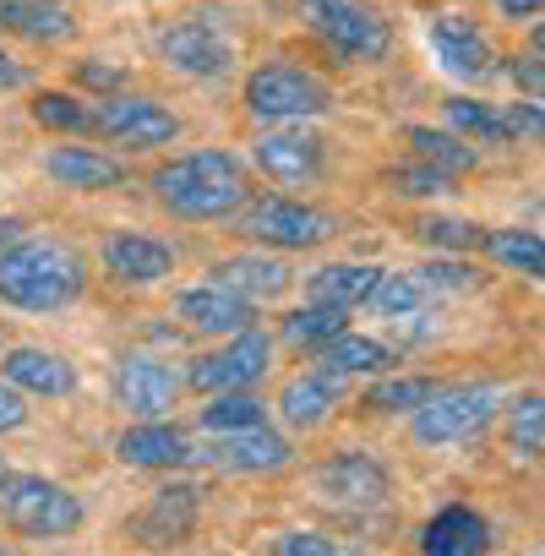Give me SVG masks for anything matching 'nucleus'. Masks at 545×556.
<instances>
[{
	"label": "nucleus",
	"mask_w": 545,
	"mask_h": 556,
	"mask_svg": "<svg viewBox=\"0 0 545 556\" xmlns=\"http://www.w3.org/2000/svg\"><path fill=\"white\" fill-rule=\"evenodd\" d=\"M83 285H88V267L66 240L34 235L0 251V301L17 312H61L83 295Z\"/></svg>",
	"instance_id": "nucleus-1"
},
{
	"label": "nucleus",
	"mask_w": 545,
	"mask_h": 556,
	"mask_svg": "<svg viewBox=\"0 0 545 556\" xmlns=\"http://www.w3.org/2000/svg\"><path fill=\"white\" fill-rule=\"evenodd\" d=\"M153 191L159 202L175 213V218H229L251 202V180L240 169L235 153L224 148H202V153H180L169 159L159 175H153Z\"/></svg>",
	"instance_id": "nucleus-2"
},
{
	"label": "nucleus",
	"mask_w": 545,
	"mask_h": 556,
	"mask_svg": "<svg viewBox=\"0 0 545 556\" xmlns=\"http://www.w3.org/2000/svg\"><path fill=\"white\" fill-rule=\"evenodd\" d=\"M0 518L34 540H55L83 523V496L45 475H7L0 480Z\"/></svg>",
	"instance_id": "nucleus-3"
},
{
	"label": "nucleus",
	"mask_w": 545,
	"mask_h": 556,
	"mask_svg": "<svg viewBox=\"0 0 545 556\" xmlns=\"http://www.w3.org/2000/svg\"><path fill=\"white\" fill-rule=\"evenodd\" d=\"M245 110L256 121H312L333 110V88L306 66H262L245 77Z\"/></svg>",
	"instance_id": "nucleus-4"
},
{
	"label": "nucleus",
	"mask_w": 545,
	"mask_h": 556,
	"mask_svg": "<svg viewBox=\"0 0 545 556\" xmlns=\"http://www.w3.org/2000/svg\"><path fill=\"white\" fill-rule=\"evenodd\" d=\"M301 17L312 34H322L344 61H382L393 45V28L366 0H301Z\"/></svg>",
	"instance_id": "nucleus-5"
},
{
	"label": "nucleus",
	"mask_w": 545,
	"mask_h": 556,
	"mask_svg": "<svg viewBox=\"0 0 545 556\" xmlns=\"http://www.w3.org/2000/svg\"><path fill=\"white\" fill-rule=\"evenodd\" d=\"M496 415V388L485 382H464V388H436L420 409H415V442L426 447H447L464 442L474 431H485Z\"/></svg>",
	"instance_id": "nucleus-6"
},
{
	"label": "nucleus",
	"mask_w": 545,
	"mask_h": 556,
	"mask_svg": "<svg viewBox=\"0 0 545 556\" xmlns=\"http://www.w3.org/2000/svg\"><path fill=\"white\" fill-rule=\"evenodd\" d=\"M240 235H251L256 245H279V251H306V245H322L339 235V218L322 213V207H306V202H290V197H267L256 207H245L240 218Z\"/></svg>",
	"instance_id": "nucleus-7"
},
{
	"label": "nucleus",
	"mask_w": 545,
	"mask_h": 556,
	"mask_svg": "<svg viewBox=\"0 0 545 556\" xmlns=\"http://www.w3.org/2000/svg\"><path fill=\"white\" fill-rule=\"evenodd\" d=\"M267 361H272L267 333L245 328V333H235L224 350L191 361V388H197V393H245V388H256V382L267 377Z\"/></svg>",
	"instance_id": "nucleus-8"
},
{
	"label": "nucleus",
	"mask_w": 545,
	"mask_h": 556,
	"mask_svg": "<svg viewBox=\"0 0 545 556\" xmlns=\"http://www.w3.org/2000/svg\"><path fill=\"white\" fill-rule=\"evenodd\" d=\"M164 61L186 77H224L235 66V39L213 23V17H186L159 39Z\"/></svg>",
	"instance_id": "nucleus-9"
},
{
	"label": "nucleus",
	"mask_w": 545,
	"mask_h": 556,
	"mask_svg": "<svg viewBox=\"0 0 545 556\" xmlns=\"http://www.w3.org/2000/svg\"><path fill=\"white\" fill-rule=\"evenodd\" d=\"M312 485L333 507H382L388 491H393V475L377 458H366V453H339V458H328L312 475Z\"/></svg>",
	"instance_id": "nucleus-10"
},
{
	"label": "nucleus",
	"mask_w": 545,
	"mask_h": 556,
	"mask_svg": "<svg viewBox=\"0 0 545 556\" xmlns=\"http://www.w3.org/2000/svg\"><path fill=\"white\" fill-rule=\"evenodd\" d=\"M93 126H99L104 137L126 142V148H159V142H175V131H180V121H175L164 104H153V99H126V93L104 99V104L93 110Z\"/></svg>",
	"instance_id": "nucleus-11"
},
{
	"label": "nucleus",
	"mask_w": 545,
	"mask_h": 556,
	"mask_svg": "<svg viewBox=\"0 0 545 556\" xmlns=\"http://www.w3.org/2000/svg\"><path fill=\"white\" fill-rule=\"evenodd\" d=\"M431 50H436V61H442L453 77H464V83H485V77L496 72L491 39H485L469 17H458V12H442V17L431 23Z\"/></svg>",
	"instance_id": "nucleus-12"
},
{
	"label": "nucleus",
	"mask_w": 545,
	"mask_h": 556,
	"mask_svg": "<svg viewBox=\"0 0 545 556\" xmlns=\"http://www.w3.org/2000/svg\"><path fill=\"white\" fill-rule=\"evenodd\" d=\"M115 393H121V409L137 415V420H159L164 409H175V393H180V377L153 361V355H126L121 371H115Z\"/></svg>",
	"instance_id": "nucleus-13"
},
{
	"label": "nucleus",
	"mask_w": 545,
	"mask_h": 556,
	"mask_svg": "<svg viewBox=\"0 0 545 556\" xmlns=\"http://www.w3.org/2000/svg\"><path fill=\"white\" fill-rule=\"evenodd\" d=\"M175 312H180V323L186 328H197V333H224V339H235V333H245L251 323H256V306L251 301H240L235 290H224V285H197V290H186L180 301H175Z\"/></svg>",
	"instance_id": "nucleus-14"
},
{
	"label": "nucleus",
	"mask_w": 545,
	"mask_h": 556,
	"mask_svg": "<svg viewBox=\"0 0 545 556\" xmlns=\"http://www.w3.org/2000/svg\"><path fill=\"white\" fill-rule=\"evenodd\" d=\"M295 458L290 437L267 431V426H251V431H224L213 447H207V464L218 469H235V475H262V469H284Z\"/></svg>",
	"instance_id": "nucleus-15"
},
{
	"label": "nucleus",
	"mask_w": 545,
	"mask_h": 556,
	"mask_svg": "<svg viewBox=\"0 0 545 556\" xmlns=\"http://www.w3.org/2000/svg\"><path fill=\"white\" fill-rule=\"evenodd\" d=\"M213 285H224V290H235L240 301H279L290 285H295V273H290V262L284 256H262V251H245V256H229V262H218L213 273Z\"/></svg>",
	"instance_id": "nucleus-16"
},
{
	"label": "nucleus",
	"mask_w": 545,
	"mask_h": 556,
	"mask_svg": "<svg viewBox=\"0 0 545 556\" xmlns=\"http://www.w3.org/2000/svg\"><path fill=\"white\" fill-rule=\"evenodd\" d=\"M104 267L121 285H159V278L175 267V251L153 235H137V229H115L104 235Z\"/></svg>",
	"instance_id": "nucleus-17"
},
{
	"label": "nucleus",
	"mask_w": 545,
	"mask_h": 556,
	"mask_svg": "<svg viewBox=\"0 0 545 556\" xmlns=\"http://www.w3.org/2000/svg\"><path fill=\"white\" fill-rule=\"evenodd\" d=\"M0 377L17 393H39V399H66L77 388V366L55 350H12L0 361Z\"/></svg>",
	"instance_id": "nucleus-18"
},
{
	"label": "nucleus",
	"mask_w": 545,
	"mask_h": 556,
	"mask_svg": "<svg viewBox=\"0 0 545 556\" xmlns=\"http://www.w3.org/2000/svg\"><path fill=\"white\" fill-rule=\"evenodd\" d=\"M256 164H262V175L284 180V186H306L322 175V142L306 131H267L256 142Z\"/></svg>",
	"instance_id": "nucleus-19"
},
{
	"label": "nucleus",
	"mask_w": 545,
	"mask_h": 556,
	"mask_svg": "<svg viewBox=\"0 0 545 556\" xmlns=\"http://www.w3.org/2000/svg\"><path fill=\"white\" fill-rule=\"evenodd\" d=\"M115 453H121V464H131V469H180V464L197 458V447H191L175 426H159V420L131 426V431L115 442Z\"/></svg>",
	"instance_id": "nucleus-20"
},
{
	"label": "nucleus",
	"mask_w": 545,
	"mask_h": 556,
	"mask_svg": "<svg viewBox=\"0 0 545 556\" xmlns=\"http://www.w3.org/2000/svg\"><path fill=\"white\" fill-rule=\"evenodd\" d=\"M426 556H485L491 551V523L474 507H442L426 534H420Z\"/></svg>",
	"instance_id": "nucleus-21"
},
{
	"label": "nucleus",
	"mask_w": 545,
	"mask_h": 556,
	"mask_svg": "<svg viewBox=\"0 0 545 556\" xmlns=\"http://www.w3.org/2000/svg\"><path fill=\"white\" fill-rule=\"evenodd\" d=\"M0 34H23L34 45H61L77 34L66 0H0Z\"/></svg>",
	"instance_id": "nucleus-22"
},
{
	"label": "nucleus",
	"mask_w": 545,
	"mask_h": 556,
	"mask_svg": "<svg viewBox=\"0 0 545 556\" xmlns=\"http://www.w3.org/2000/svg\"><path fill=\"white\" fill-rule=\"evenodd\" d=\"M388 366H393V355L377 339H360V333H339L317 350V377H328L333 388L350 382V377H377Z\"/></svg>",
	"instance_id": "nucleus-23"
},
{
	"label": "nucleus",
	"mask_w": 545,
	"mask_h": 556,
	"mask_svg": "<svg viewBox=\"0 0 545 556\" xmlns=\"http://www.w3.org/2000/svg\"><path fill=\"white\" fill-rule=\"evenodd\" d=\"M377 278H382V267H371V262H333V267L312 273L306 295H312V306L355 312V306H366V295H371Z\"/></svg>",
	"instance_id": "nucleus-24"
},
{
	"label": "nucleus",
	"mask_w": 545,
	"mask_h": 556,
	"mask_svg": "<svg viewBox=\"0 0 545 556\" xmlns=\"http://www.w3.org/2000/svg\"><path fill=\"white\" fill-rule=\"evenodd\" d=\"M45 175L61 180V186H72V191H110V186L126 180V169L115 159L93 153V148H55L45 159Z\"/></svg>",
	"instance_id": "nucleus-25"
},
{
	"label": "nucleus",
	"mask_w": 545,
	"mask_h": 556,
	"mask_svg": "<svg viewBox=\"0 0 545 556\" xmlns=\"http://www.w3.org/2000/svg\"><path fill=\"white\" fill-rule=\"evenodd\" d=\"M191 518H197V491L191 485H164V491H153L148 513L137 518V534H142V545H175L191 529Z\"/></svg>",
	"instance_id": "nucleus-26"
},
{
	"label": "nucleus",
	"mask_w": 545,
	"mask_h": 556,
	"mask_svg": "<svg viewBox=\"0 0 545 556\" xmlns=\"http://www.w3.org/2000/svg\"><path fill=\"white\" fill-rule=\"evenodd\" d=\"M279 409H284V420L290 426H301V431H317L333 409H339V388L328 382V377H295L290 388H284V399H279Z\"/></svg>",
	"instance_id": "nucleus-27"
},
{
	"label": "nucleus",
	"mask_w": 545,
	"mask_h": 556,
	"mask_svg": "<svg viewBox=\"0 0 545 556\" xmlns=\"http://www.w3.org/2000/svg\"><path fill=\"white\" fill-rule=\"evenodd\" d=\"M339 333H350V312H333V306H301L284 317V344L295 350H322Z\"/></svg>",
	"instance_id": "nucleus-28"
},
{
	"label": "nucleus",
	"mask_w": 545,
	"mask_h": 556,
	"mask_svg": "<svg viewBox=\"0 0 545 556\" xmlns=\"http://www.w3.org/2000/svg\"><path fill=\"white\" fill-rule=\"evenodd\" d=\"M251 426H267V404L251 399V393H213L207 409H202V431H213V437L251 431Z\"/></svg>",
	"instance_id": "nucleus-29"
},
{
	"label": "nucleus",
	"mask_w": 545,
	"mask_h": 556,
	"mask_svg": "<svg viewBox=\"0 0 545 556\" xmlns=\"http://www.w3.org/2000/svg\"><path fill=\"white\" fill-rule=\"evenodd\" d=\"M447 121H453L464 137H474L480 148H507V142H512V131H507V115H502V110H491V104L453 99V104H447Z\"/></svg>",
	"instance_id": "nucleus-30"
},
{
	"label": "nucleus",
	"mask_w": 545,
	"mask_h": 556,
	"mask_svg": "<svg viewBox=\"0 0 545 556\" xmlns=\"http://www.w3.org/2000/svg\"><path fill=\"white\" fill-rule=\"evenodd\" d=\"M409 142H415V148H420V159H426L431 169H442V175H464V169H474V164H480V153H474V148H464L458 137L431 131V126H409Z\"/></svg>",
	"instance_id": "nucleus-31"
},
{
	"label": "nucleus",
	"mask_w": 545,
	"mask_h": 556,
	"mask_svg": "<svg viewBox=\"0 0 545 556\" xmlns=\"http://www.w3.org/2000/svg\"><path fill=\"white\" fill-rule=\"evenodd\" d=\"M485 251H491L496 262L518 267L523 278H540V273H545V245H540L534 229H496V235H485Z\"/></svg>",
	"instance_id": "nucleus-32"
},
{
	"label": "nucleus",
	"mask_w": 545,
	"mask_h": 556,
	"mask_svg": "<svg viewBox=\"0 0 545 556\" xmlns=\"http://www.w3.org/2000/svg\"><path fill=\"white\" fill-rule=\"evenodd\" d=\"M431 393H436L431 377H388V382H377V388L366 393V409H371V415H415Z\"/></svg>",
	"instance_id": "nucleus-33"
},
{
	"label": "nucleus",
	"mask_w": 545,
	"mask_h": 556,
	"mask_svg": "<svg viewBox=\"0 0 545 556\" xmlns=\"http://www.w3.org/2000/svg\"><path fill=\"white\" fill-rule=\"evenodd\" d=\"M426 301H431V295L415 285V273H382L377 285H371V295H366V306H377V312L393 317V323H398V317H415Z\"/></svg>",
	"instance_id": "nucleus-34"
},
{
	"label": "nucleus",
	"mask_w": 545,
	"mask_h": 556,
	"mask_svg": "<svg viewBox=\"0 0 545 556\" xmlns=\"http://www.w3.org/2000/svg\"><path fill=\"white\" fill-rule=\"evenodd\" d=\"M34 121L50 126V131H88V126H93L88 104H77L72 93H39V99H34Z\"/></svg>",
	"instance_id": "nucleus-35"
},
{
	"label": "nucleus",
	"mask_w": 545,
	"mask_h": 556,
	"mask_svg": "<svg viewBox=\"0 0 545 556\" xmlns=\"http://www.w3.org/2000/svg\"><path fill=\"white\" fill-rule=\"evenodd\" d=\"M512 447L523 458H540V447H545V404H540V393H523L512 404Z\"/></svg>",
	"instance_id": "nucleus-36"
},
{
	"label": "nucleus",
	"mask_w": 545,
	"mask_h": 556,
	"mask_svg": "<svg viewBox=\"0 0 545 556\" xmlns=\"http://www.w3.org/2000/svg\"><path fill=\"white\" fill-rule=\"evenodd\" d=\"M272 556H371L366 545H350V540H333V534H312V529H295L272 545Z\"/></svg>",
	"instance_id": "nucleus-37"
},
{
	"label": "nucleus",
	"mask_w": 545,
	"mask_h": 556,
	"mask_svg": "<svg viewBox=\"0 0 545 556\" xmlns=\"http://www.w3.org/2000/svg\"><path fill=\"white\" fill-rule=\"evenodd\" d=\"M415 285H420L426 295H458V290H474V285H480V273L464 267V262H426V267L415 273Z\"/></svg>",
	"instance_id": "nucleus-38"
},
{
	"label": "nucleus",
	"mask_w": 545,
	"mask_h": 556,
	"mask_svg": "<svg viewBox=\"0 0 545 556\" xmlns=\"http://www.w3.org/2000/svg\"><path fill=\"white\" fill-rule=\"evenodd\" d=\"M420 240L436 245V251H474L485 235H480V224H464V218H426Z\"/></svg>",
	"instance_id": "nucleus-39"
},
{
	"label": "nucleus",
	"mask_w": 545,
	"mask_h": 556,
	"mask_svg": "<svg viewBox=\"0 0 545 556\" xmlns=\"http://www.w3.org/2000/svg\"><path fill=\"white\" fill-rule=\"evenodd\" d=\"M393 180L404 186V197H447V191H453V175H442V169H431V164H426V169H398Z\"/></svg>",
	"instance_id": "nucleus-40"
},
{
	"label": "nucleus",
	"mask_w": 545,
	"mask_h": 556,
	"mask_svg": "<svg viewBox=\"0 0 545 556\" xmlns=\"http://www.w3.org/2000/svg\"><path fill=\"white\" fill-rule=\"evenodd\" d=\"M23 420H28V399H23L17 388L0 382V431H17Z\"/></svg>",
	"instance_id": "nucleus-41"
},
{
	"label": "nucleus",
	"mask_w": 545,
	"mask_h": 556,
	"mask_svg": "<svg viewBox=\"0 0 545 556\" xmlns=\"http://www.w3.org/2000/svg\"><path fill=\"white\" fill-rule=\"evenodd\" d=\"M507 131H512V137H540V99L512 104V110H507Z\"/></svg>",
	"instance_id": "nucleus-42"
},
{
	"label": "nucleus",
	"mask_w": 545,
	"mask_h": 556,
	"mask_svg": "<svg viewBox=\"0 0 545 556\" xmlns=\"http://www.w3.org/2000/svg\"><path fill=\"white\" fill-rule=\"evenodd\" d=\"M512 83L529 88V99H540V88H545V77H540V55H518V61H512Z\"/></svg>",
	"instance_id": "nucleus-43"
},
{
	"label": "nucleus",
	"mask_w": 545,
	"mask_h": 556,
	"mask_svg": "<svg viewBox=\"0 0 545 556\" xmlns=\"http://www.w3.org/2000/svg\"><path fill=\"white\" fill-rule=\"evenodd\" d=\"M23 83H28V66L0 50V93H7V88H23Z\"/></svg>",
	"instance_id": "nucleus-44"
},
{
	"label": "nucleus",
	"mask_w": 545,
	"mask_h": 556,
	"mask_svg": "<svg viewBox=\"0 0 545 556\" xmlns=\"http://www.w3.org/2000/svg\"><path fill=\"white\" fill-rule=\"evenodd\" d=\"M540 7H545V0H496V12H502V17H512V23L540 17Z\"/></svg>",
	"instance_id": "nucleus-45"
},
{
	"label": "nucleus",
	"mask_w": 545,
	"mask_h": 556,
	"mask_svg": "<svg viewBox=\"0 0 545 556\" xmlns=\"http://www.w3.org/2000/svg\"><path fill=\"white\" fill-rule=\"evenodd\" d=\"M83 83H93V88H110V83H115V72H110V66H83Z\"/></svg>",
	"instance_id": "nucleus-46"
},
{
	"label": "nucleus",
	"mask_w": 545,
	"mask_h": 556,
	"mask_svg": "<svg viewBox=\"0 0 545 556\" xmlns=\"http://www.w3.org/2000/svg\"><path fill=\"white\" fill-rule=\"evenodd\" d=\"M17 235H23V224H17V218H0V251H7Z\"/></svg>",
	"instance_id": "nucleus-47"
},
{
	"label": "nucleus",
	"mask_w": 545,
	"mask_h": 556,
	"mask_svg": "<svg viewBox=\"0 0 545 556\" xmlns=\"http://www.w3.org/2000/svg\"><path fill=\"white\" fill-rule=\"evenodd\" d=\"M7 475H12V469H7V458H0V480H7Z\"/></svg>",
	"instance_id": "nucleus-48"
},
{
	"label": "nucleus",
	"mask_w": 545,
	"mask_h": 556,
	"mask_svg": "<svg viewBox=\"0 0 545 556\" xmlns=\"http://www.w3.org/2000/svg\"><path fill=\"white\" fill-rule=\"evenodd\" d=\"M0 344H7V323H0Z\"/></svg>",
	"instance_id": "nucleus-49"
},
{
	"label": "nucleus",
	"mask_w": 545,
	"mask_h": 556,
	"mask_svg": "<svg viewBox=\"0 0 545 556\" xmlns=\"http://www.w3.org/2000/svg\"><path fill=\"white\" fill-rule=\"evenodd\" d=\"M0 556H12V551H7V545H0Z\"/></svg>",
	"instance_id": "nucleus-50"
}]
</instances>
